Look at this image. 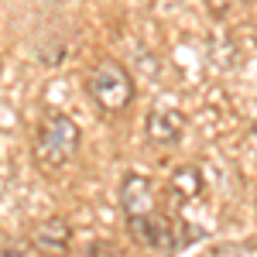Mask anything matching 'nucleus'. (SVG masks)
<instances>
[{"mask_svg":"<svg viewBox=\"0 0 257 257\" xmlns=\"http://www.w3.org/2000/svg\"><path fill=\"white\" fill-rule=\"evenodd\" d=\"M89 99L103 113H123L134 99V79L120 62L106 59L89 72Z\"/></svg>","mask_w":257,"mask_h":257,"instance_id":"f03ea898","label":"nucleus"},{"mask_svg":"<svg viewBox=\"0 0 257 257\" xmlns=\"http://www.w3.org/2000/svg\"><path fill=\"white\" fill-rule=\"evenodd\" d=\"M127 226H131V233L141 240V243H148V247H172V226L158 216V213H148V216H138V219H127Z\"/></svg>","mask_w":257,"mask_h":257,"instance_id":"423d86ee","label":"nucleus"},{"mask_svg":"<svg viewBox=\"0 0 257 257\" xmlns=\"http://www.w3.org/2000/svg\"><path fill=\"white\" fill-rule=\"evenodd\" d=\"M148 138L161 144V148H168V144H178L182 134H185V113L175 110V106H168V103H158L151 113H148Z\"/></svg>","mask_w":257,"mask_h":257,"instance_id":"20e7f679","label":"nucleus"},{"mask_svg":"<svg viewBox=\"0 0 257 257\" xmlns=\"http://www.w3.org/2000/svg\"><path fill=\"white\" fill-rule=\"evenodd\" d=\"M202 189H206V178H202V172H199L196 165H182V168H175L172 178H168V192L175 199H182V202L202 196Z\"/></svg>","mask_w":257,"mask_h":257,"instance_id":"0eeeda50","label":"nucleus"},{"mask_svg":"<svg viewBox=\"0 0 257 257\" xmlns=\"http://www.w3.org/2000/svg\"><path fill=\"white\" fill-rule=\"evenodd\" d=\"M89 257H123V254H120L110 240H96V243L89 247Z\"/></svg>","mask_w":257,"mask_h":257,"instance_id":"6e6552de","label":"nucleus"},{"mask_svg":"<svg viewBox=\"0 0 257 257\" xmlns=\"http://www.w3.org/2000/svg\"><path fill=\"white\" fill-rule=\"evenodd\" d=\"M206 7H209V14H213V18L230 14V0H206Z\"/></svg>","mask_w":257,"mask_h":257,"instance_id":"1a4fd4ad","label":"nucleus"},{"mask_svg":"<svg viewBox=\"0 0 257 257\" xmlns=\"http://www.w3.org/2000/svg\"><path fill=\"white\" fill-rule=\"evenodd\" d=\"M0 257H24V247L21 243H4L0 247Z\"/></svg>","mask_w":257,"mask_h":257,"instance_id":"9d476101","label":"nucleus"},{"mask_svg":"<svg viewBox=\"0 0 257 257\" xmlns=\"http://www.w3.org/2000/svg\"><path fill=\"white\" fill-rule=\"evenodd\" d=\"M158 4H165V7H172V4H182V0H158Z\"/></svg>","mask_w":257,"mask_h":257,"instance_id":"9b49d317","label":"nucleus"},{"mask_svg":"<svg viewBox=\"0 0 257 257\" xmlns=\"http://www.w3.org/2000/svg\"><path fill=\"white\" fill-rule=\"evenodd\" d=\"M31 247L38 250V257H65L69 254V223L62 216L41 219L31 230Z\"/></svg>","mask_w":257,"mask_h":257,"instance_id":"39448f33","label":"nucleus"},{"mask_svg":"<svg viewBox=\"0 0 257 257\" xmlns=\"http://www.w3.org/2000/svg\"><path fill=\"white\" fill-rule=\"evenodd\" d=\"M250 134H254V141H257V120H254V123H250Z\"/></svg>","mask_w":257,"mask_h":257,"instance_id":"f8f14e48","label":"nucleus"},{"mask_svg":"<svg viewBox=\"0 0 257 257\" xmlns=\"http://www.w3.org/2000/svg\"><path fill=\"white\" fill-rule=\"evenodd\" d=\"M120 209H123V216H127V219H138V216L155 213V192H151V178L138 175V172L123 175V182H120Z\"/></svg>","mask_w":257,"mask_h":257,"instance_id":"7ed1b4c3","label":"nucleus"},{"mask_svg":"<svg viewBox=\"0 0 257 257\" xmlns=\"http://www.w3.org/2000/svg\"><path fill=\"white\" fill-rule=\"evenodd\" d=\"M79 141H82V134L76 127V120L65 117V113H52L45 120L38 141H35V165L41 172H48V175L62 172L72 161V155L79 151Z\"/></svg>","mask_w":257,"mask_h":257,"instance_id":"f257e3e1","label":"nucleus"}]
</instances>
